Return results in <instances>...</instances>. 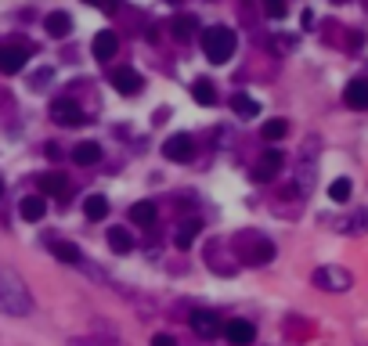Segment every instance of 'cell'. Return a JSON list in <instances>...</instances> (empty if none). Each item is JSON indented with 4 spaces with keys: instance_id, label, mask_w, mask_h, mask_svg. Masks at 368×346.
<instances>
[{
    "instance_id": "obj_1",
    "label": "cell",
    "mask_w": 368,
    "mask_h": 346,
    "mask_svg": "<svg viewBox=\"0 0 368 346\" xmlns=\"http://www.w3.org/2000/svg\"><path fill=\"white\" fill-rule=\"evenodd\" d=\"M0 314H8V318H29L33 314L29 285L11 267H0Z\"/></svg>"
},
{
    "instance_id": "obj_2",
    "label": "cell",
    "mask_w": 368,
    "mask_h": 346,
    "mask_svg": "<svg viewBox=\"0 0 368 346\" xmlns=\"http://www.w3.org/2000/svg\"><path fill=\"white\" fill-rule=\"evenodd\" d=\"M235 256L249 267H264L275 260V242L264 238V235H256V231H242V235L235 238Z\"/></svg>"
},
{
    "instance_id": "obj_3",
    "label": "cell",
    "mask_w": 368,
    "mask_h": 346,
    "mask_svg": "<svg viewBox=\"0 0 368 346\" xmlns=\"http://www.w3.org/2000/svg\"><path fill=\"white\" fill-rule=\"evenodd\" d=\"M235 47H238V36H235V29H228V26H209L206 33H202V51H206V58L214 65H224L228 58L235 54Z\"/></svg>"
},
{
    "instance_id": "obj_4",
    "label": "cell",
    "mask_w": 368,
    "mask_h": 346,
    "mask_svg": "<svg viewBox=\"0 0 368 346\" xmlns=\"http://www.w3.org/2000/svg\"><path fill=\"white\" fill-rule=\"evenodd\" d=\"M310 281L318 285L322 293H347V288L354 285V274H350L347 267L325 263V267H318V271H314V278H310Z\"/></svg>"
},
{
    "instance_id": "obj_5",
    "label": "cell",
    "mask_w": 368,
    "mask_h": 346,
    "mask_svg": "<svg viewBox=\"0 0 368 346\" xmlns=\"http://www.w3.org/2000/svg\"><path fill=\"white\" fill-rule=\"evenodd\" d=\"M282 162H285V155H282L278 148H268L264 155H260V159L253 162V181H256V184L275 181V177H278V169H282Z\"/></svg>"
},
{
    "instance_id": "obj_6",
    "label": "cell",
    "mask_w": 368,
    "mask_h": 346,
    "mask_svg": "<svg viewBox=\"0 0 368 346\" xmlns=\"http://www.w3.org/2000/svg\"><path fill=\"white\" fill-rule=\"evenodd\" d=\"M51 120L62 123V127H80L87 115H83V108H80L73 98H58L55 105H51Z\"/></svg>"
},
{
    "instance_id": "obj_7",
    "label": "cell",
    "mask_w": 368,
    "mask_h": 346,
    "mask_svg": "<svg viewBox=\"0 0 368 346\" xmlns=\"http://www.w3.org/2000/svg\"><path fill=\"white\" fill-rule=\"evenodd\" d=\"M163 155H167L170 162H191V155H195L191 134H174V137H167V141H163Z\"/></svg>"
},
{
    "instance_id": "obj_8",
    "label": "cell",
    "mask_w": 368,
    "mask_h": 346,
    "mask_svg": "<svg viewBox=\"0 0 368 346\" xmlns=\"http://www.w3.org/2000/svg\"><path fill=\"white\" fill-rule=\"evenodd\" d=\"M26 69V47L22 43H0V73L15 76Z\"/></svg>"
},
{
    "instance_id": "obj_9",
    "label": "cell",
    "mask_w": 368,
    "mask_h": 346,
    "mask_svg": "<svg viewBox=\"0 0 368 346\" xmlns=\"http://www.w3.org/2000/svg\"><path fill=\"white\" fill-rule=\"evenodd\" d=\"M221 318L214 314V310H195L191 314V332L199 335V339H214V335H221Z\"/></svg>"
},
{
    "instance_id": "obj_10",
    "label": "cell",
    "mask_w": 368,
    "mask_h": 346,
    "mask_svg": "<svg viewBox=\"0 0 368 346\" xmlns=\"http://www.w3.org/2000/svg\"><path fill=\"white\" fill-rule=\"evenodd\" d=\"M221 332L228 335V342H231V346H249V342L256 339V328H253L246 318H235V321H228Z\"/></svg>"
},
{
    "instance_id": "obj_11",
    "label": "cell",
    "mask_w": 368,
    "mask_h": 346,
    "mask_svg": "<svg viewBox=\"0 0 368 346\" xmlns=\"http://www.w3.org/2000/svg\"><path fill=\"white\" fill-rule=\"evenodd\" d=\"M90 51H94V58H98V62H112V58H116V51H120V40H116V33H112V29H101V33L94 36Z\"/></svg>"
},
{
    "instance_id": "obj_12",
    "label": "cell",
    "mask_w": 368,
    "mask_h": 346,
    "mask_svg": "<svg viewBox=\"0 0 368 346\" xmlns=\"http://www.w3.org/2000/svg\"><path fill=\"white\" fill-rule=\"evenodd\" d=\"M112 87H116L120 94H137V90H141V73L123 65V69L112 73Z\"/></svg>"
},
{
    "instance_id": "obj_13",
    "label": "cell",
    "mask_w": 368,
    "mask_h": 346,
    "mask_svg": "<svg viewBox=\"0 0 368 346\" xmlns=\"http://www.w3.org/2000/svg\"><path fill=\"white\" fill-rule=\"evenodd\" d=\"M43 29H47V36L65 40V36L73 33V19H69L65 11H51V15H47V22H43Z\"/></svg>"
},
{
    "instance_id": "obj_14",
    "label": "cell",
    "mask_w": 368,
    "mask_h": 346,
    "mask_svg": "<svg viewBox=\"0 0 368 346\" xmlns=\"http://www.w3.org/2000/svg\"><path fill=\"white\" fill-rule=\"evenodd\" d=\"M343 101L350 108H368V80H350L343 87Z\"/></svg>"
},
{
    "instance_id": "obj_15",
    "label": "cell",
    "mask_w": 368,
    "mask_h": 346,
    "mask_svg": "<svg viewBox=\"0 0 368 346\" xmlns=\"http://www.w3.org/2000/svg\"><path fill=\"white\" fill-rule=\"evenodd\" d=\"M199 231H202V224H199V220L181 224V227H177V235H174L177 249H191V246H195V238H199Z\"/></svg>"
},
{
    "instance_id": "obj_16",
    "label": "cell",
    "mask_w": 368,
    "mask_h": 346,
    "mask_svg": "<svg viewBox=\"0 0 368 346\" xmlns=\"http://www.w3.org/2000/svg\"><path fill=\"white\" fill-rule=\"evenodd\" d=\"M83 213H87V220H105L109 216V199L105 195H87L83 199Z\"/></svg>"
},
{
    "instance_id": "obj_17",
    "label": "cell",
    "mask_w": 368,
    "mask_h": 346,
    "mask_svg": "<svg viewBox=\"0 0 368 346\" xmlns=\"http://www.w3.org/2000/svg\"><path fill=\"white\" fill-rule=\"evenodd\" d=\"M155 216H159V213H155V202H134L130 206V220L141 224V227H152Z\"/></svg>"
},
{
    "instance_id": "obj_18",
    "label": "cell",
    "mask_w": 368,
    "mask_h": 346,
    "mask_svg": "<svg viewBox=\"0 0 368 346\" xmlns=\"http://www.w3.org/2000/svg\"><path fill=\"white\" fill-rule=\"evenodd\" d=\"M73 159H76L80 166H90V162L101 159V145H98V141H83V145L73 148Z\"/></svg>"
},
{
    "instance_id": "obj_19",
    "label": "cell",
    "mask_w": 368,
    "mask_h": 346,
    "mask_svg": "<svg viewBox=\"0 0 368 346\" xmlns=\"http://www.w3.org/2000/svg\"><path fill=\"white\" fill-rule=\"evenodd\" d=\"M19 209H22V216H26V220H33V224H36V220H43V213H47V202H43L40 195H26Z\"/></svg>"
},
{
    "instance_id": "obj_20",
    "label": "cell",
    "mask_w": 368,
    "mask_h": 346,
    "mask_svg": "<svg viewBox=\"0 0 368 346\" xmlns=\"http://www.w3.org/2000/svg\"><path fill=\"white\" fill-rule=\"evenodd\" d=\"M51 253H55L62 263H69V267H76L80 260H83V253H80V246H73V242H55L51 246Z\"/></svg>"
},
{
    "instance_id": "obj_21",
    "label": "cell",
    "mask_w": 368,
    "mask_h": 346,
    "mask_svg": "<svg viewBox=\"0 0 368 346\" xmlns=\"http://www.w3.org/2000/svg\"><path fill=\"white\" fill-rule=\"evenodd\" d=\"M109 246H112V253H130L134 249V235L127 227H112L109 231Z\"/></svg>"
},
{
    "instance_id": "obj_22",
    "label": "cell",
    "mask_w": 368,
    "mask_h": 346,
    "mask_svg": "<svg viewBox=\"0 0 368 346\" xmlns=\"http://www.w3.org/2000/svg\"><path fill=\"white\" fill-rule=\"evenodd\" d=\"M40 188H43L47 195H65V192H69V181L62 177V173H43V177H40Z\"/></svg>"
},
{
    "instance_id": "obj_23",
    "label": "cell",
    "mask_w": 368,
    "mask_h": 346,
    "mask_svg": "<svg viewBox=\"0 0 368 346\" xmlns=\"http://www.w3.org/2000/svg\"><path fill=\"white\" fill-rule=\"evenodd\" d=\"M231 108L242 115V120H253V115H260V105H256L249 94H235V98H231Z\"/></svg>"
},
{
    "instance_id": "obj_24",
    "label": "cell",
    "mask_w": 368,
    "mask_h": 346,
    "mask_svg": "<svg viewBox=\"0 0 368 346\" xmlns=\"http://www.w3.org/2000/svg\"><path fill=\"white\" fill-rule=\"evenodd\" d=\"M191 98H195L199 105H214V101H217V90H214V83H209V80H195V83H191Z\"/></svg>"
},
{
    "instance_id": "obj_25",
    "label": "cell",
    "mask_w": 368,
    "mask_h": 346,
    "mask_svg": "<svg viewBox=\"0 0 368 346\" xmlns=\"http://www.w3.org/2000/svg\"><path fill=\"white\" fill-rule=\"evenodd\" d=\"M174 36L177 40H191L195 36V29H199V22H195V15H181V19H174Z\"/></svg>"
},
{
    "instance_id": "obj_26",
    "label": "cell",
    "mask_w": 368,
    "mask_h": 346,
    "mask_svg": "<svg viewBox=\"0 0 368 346\" xmlns=\"http://www.w3.org/2000/svg\"><path fill=\"white\" fill-rule=\"evenodd\" d=\"M260 134H264V141H282L289 134V123L285 120H268L264 127H260Z\"/></svg>"
},
{
    "instance_id": "obj_27",
    "label": "cell",
    "mask_w": 368,
    "mask_h": 346,
    "mask_svg": "<svg viewBox=\"0 0 368 346\" xmlns=\"http://www.w3.org/2000/svg\"><path fill=\"white\" fill-rule=\"evenodd\" d=\"M343 231L347 235H364L368 231V209H357L350 220H343Z\"/></svg>"
},
{
    "instance_id": "obj_28",
    "label": "cell",
    "mask_w": 368,
    "mask_h": 346,
    "mask_svg": "<svg viewBox=\"0 0 368 346\" xmlns=\"http://www.w3.org/2000/svg\"><path fill=\"white\" fill-rule=\"evenodd\" d=\"M69 346H123L112 335H83V339H69Z\"/></svg>"
},
{
    "instance_id": "obj_29",
    "label": "cell",
    "mask_w": 368,
    "mask_h": 346,
    "mask_svg": "<svg viewBox=\"0 0 368 346\" xmlns=\"http://www.w3.org/2000/svg\"><path fill=\"white\" fill-rule=\"evenodd\" d=\"M350 192H354V184H350L347 177H340V181H332V184H329V199H332V202H347V199H350Z\"/></svg>"
},
{
    "instance_id": "obj_30",
    "label": "cell",
    "mask_w": 368,
    "mask_h": 346,
    "mask_svg": "<svg viewBox=\"0 0 368 346\" xmlns=\"http://www.w3.org/2000/svg\"><path fill=\"white\" fill-rule=\"evenodd\" d=\"M264 11H268L271 19H282V15L289 11V0H264Z\"/></svg>"
},
{
    "instance_id": "obj_31",
    "label": "cell",
    "mask_w": 368,
    "mask_h": 346,
    "mask_svg": "<svg viewBox=\"0 0 368 346\" xmlns=\"http://www.w3.org/2000/svg\"><path fill=\"white\" fill-rule=\"evenodd\" d=\"M90 4H94L98 11H105V15H112V11L120 8V0H90Z\"/></svg>"
},
{
    "instance_id": "obj_32",
    "label": "cell",
    "mask_w": 368,
    "mask_h": 346,
    "mask_svg": "<svg viewBox=\"0 0 368 346\" xmlns=\"http://www.w3.org/2000/svg\"><path fill=\"white\" fill-rule=\"evenodd\" d=\"M152 346H177V339H174V335H167V332H159V335L152 339Z\"/></svg>"
},
{
    "instance_id": "obj_33",
    "label": "cell",
    "mask_w": 368,
    "mask_h": 346,
    "mask_svg": "<svg viewBox=\"0 0 368 346\" xmlns=\"http://www.w3.org/2000/svg\"><path fill=\"white\" fill-rule=\"evenodd\" d=\"M0 195H4V184H0Z\"/></svg>"
},
{
    "instance_id": "obj_34",
    "label": "cell",
    "mask_w": 368,
    "mask_h": 346,
    "mask_svg": "<svg viewBox=\"0 0 368 346\" xmlns=\"http://www.w3.org/2000/svg\"><path fill=\"white\" fill-rule=\"evenodd\" d=\"M332 4H343V0H332Z\"/></svg>"
}]
</instances>
